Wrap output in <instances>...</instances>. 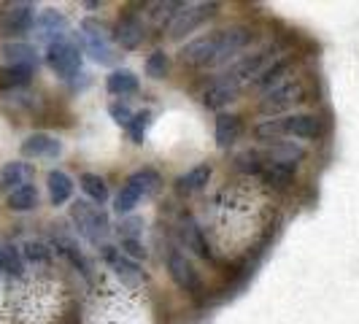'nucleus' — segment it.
<instances>
[{"instance_id": "obj_13", "label": "nucleus", "mask_w": 359, "mask_h": 324, "mask_svg": "<svg viewBox=\"0 0 359 324\" xmlns=\"http://www.w3.org/2000/svg\"><path fill=\"white\" fill-rule=\"evenodd\" d=\"M114 43L116 46H122L125 52H135L141 43L146 41V22L138 14H122V17L116 19V25H114Z\"/></svg>"}, {"instance_id": "obj_18", "label": "nucleus", "mask_w": 359, "mask_h": 324, "mask_svg": "<svg viewBox=\"0 0 359 324\" xmlns=\"http://www.w3.org/2000/svg\"><path fill=\"white\" fill-rule=\"evenodd\" d=\"M36 30L38 36L46 41V46L54 43V41H62V38H68V19L65 14H60V11H54V8H46V11H41L36 17Z\"/></svg>"}, {"instance_id": "obj_15", "label": "nucleus", "mask_w": 359, "mask_h": 324, "mask_svg": "<svg viewBox=\"0 0 359 324\" xmlns=\"http://www.w3.org/2000/svg\"><path fill=\"white\" fill-rule=\"evenodd\" d=\"M238 95H241V84L224 73V76L214 79V81H211V84L203 90L200 100H203V106H205V108L219 111V108L230 106L233 100H238Z\"/></svg>"}, {"instance_id": "obj_2", "label": "nucleus", "mask_w": 359, "mask_h": 324, "mask_svg": "<svg viewBox=\"0 0 359 324\" xmlns=\"http://www.w3.org/2000/svg\"><path fill=\"white\" fill-rule=\"evenodd\" d=\"M71 222L73 227H76V233L81 235L87 243H92V246H103L108 233H111V219H108V214L100 205L90 203V200H76L73 203Z\"/></svg>"}, {"instance_id": "obj_32", "label": "nucleus", "mask_w": 359, "mask_h": 324, "mask_svg": "<svg viewBox=\"0 0 359 324\" xmlns=\"http://www.w3.org/2000/svg\"><path fill=\"white\" fill-rule=\"evenodd\" d=\"M151 122H154V114H151V111H135L133 119H130V125L125 127L130 141H133V144H144Z\"/></svg>"}, {"instance_id": "obj_29", "label": "nucleus", "mask_w": 359, "mask_h": 324, "mask_svg": "<svg viewBox=\"0 0 359 324\" xmlns=\"http://www.w3.org/2000/svg\"><path fill=\"white\" fill-rule=\"evenodd\" d=\"M3 57L8 65H36L38 54L36 46L25 43V41H14V43H6L3 46Z\"/></svg>"}, {"instance_id": "obj_37", "label": "nucleus", "mask_w": 359, "mask_h": 324, "mask_svg": "<svg viewBox=\"0 0 359 324\" xmlns=\"http://www.w3.org/2000/svg\"><path fill=\"white\" fill-rule=\"evenodd\" d=\"M108 114H111V119H114V122H116L119 127H127V125H130V119H133V114H135V111L127 106L125 100H114V103L108 106Z\"/></svg>"}, {"instance_id": "obj_28", "label": "nucleus", "mask_w": 359, "mask_h": 324, "mask_svg": "<svg viewBox=\"0 0 359 324\" xmlns=\"http://www.w3.org/2000/svg\"><path fill=\"white\" fill-rule=\"evenodd\" d=\"M79 187H81V192L87 195V200L90 203H95V205H106L108 198H111V189H108V184L103 176H97V173H81L79 176Z\"/></svg>"}, {"instance_id": "obj_17", "label": "nucleus", "mask_w": 359, "mask_h": 324, "mask_svg": "<svg viewBox=\"0 0 359 324\" xmlns=\"http://www.w3.org/2000/svg\"><path fill=\"white\" fill-rule=\"evenodd\" d=\"M19 149L27 160H57L62 154V141L49 135V133H33L22 141Z\"/></svg>"}, {"instance_id": "obj_10", "label": "nucleus", "mask_w": 359, "mask_h": 324, "mask_svg": "<svg viewBox=\"0 0 359 324\" xmlns=\"http://www.w3.org/2000/svg\"><path fill=\"white\" fill-rule=\"evenodd\" d=\"M216 11H219L216 3H187L181 8L179 17L173 19V25L168 27V36L173 38V41H181L184 36L200 30L211 17H216Z\"/></svg>"}, {"instance_id": "obj_6", "label": "nucleus", "mask_w": 359, "mask_h": 324, "mask_svg": "<svg viewBox=\"0 0 359 324\" xmlns=\"http://www.w3.org/2000/svg\"><path fill=\"white\" fill-rule=\"evenodd\" d=\"M81 60L84 52L79 43H73L71 38H62V41H54L46 46V65L52 68L60 79H73L81 73Z\"/></svg>"}, {"instance_id": "obj_14", "label": "nucleus", "mask_w": 359, "mask_h": 324, "mask_svg": "<svg viewBox=\"0 0 359 324\" xmlns=\"http://www.w3.org/2000/svg\"><path fill=\"white\" fill-rule=\"evenodd\" d=\"M52 252H57L62 259H68L73 265V270H79L84 278H92V262L87 259V254L81 252V246H79V241L71 238L68 233H60V230H54L52 233Z\"/></svg>"}, {"instance_id": "obj_23", "label": "nucleus", "mask_w": 359, "mask_h": 324, "mask_svg": "<svg viewBox=\"0 0 359 324\" xmlns=\"http://www.w3.org/2000/svg\"><path fill=\"white\" fill-rule=\"evenodd\" d=\"M211 176H214L211 162H200V165L189 168L187 173H181L179 179H176V189H179L181 195H195V192H200L211 181Z\"/></svg>"}, {"instance_id": "obj_25", "label": "nucleus", "mask_w": 359, "mask_h": 324, "mask_svg": "<svg viewBox=\"0 0 359 324\" xmlns=\"http://www.w3.org/2000/svg\"><path fill=\"white\" fill-rule=\"evenodd\" d=\"M106 90L108 95L122 100L127 95H135V92L141 90V81H138V76L130 68H116V71H111L106 76Z\"/></svg>"}, {"instance_id": "obj_26", "label": "nucleus", "mask_w": 359, "mask_h": 324, "mask_svg": "<svg viewBox=\"0 0 359 324\" xmlns=\"http://www.w3.org/2000/svg\"><path fill=\"white\" fill-rule=\"evenodd\" d=\"M36 76V65H3L0 68V90H22L33 81Z\"/></svg>"}, {"instance_id": "obj_3", "label": "nucleus", "mask_w": 359, "mask_h": 324, "mask_svg": "<svg viewBox=\"0 0 359 324\" xmlns=\"http://www.w3.org/2000/svg\"><path fill=\"white\" fill-rule=\"evenodd\" d=\"M160 184V173L154 168H141L135 173H130L125 181V187L119 189V195L114 200V211L119 216H130L138 205L141 200L149 198Z\"/></svg>"}, {"instance_id": "obj_33", "label": "nucleus", "mask_w": 359, "mask_h": 324, "mask_svg": "<svg viewBox=\"0 0 359 324\" xmlns=\"http://www.w3.org/2000/svg\"><path fill=\"white\" fill-rule=\"evenodd\" d=\"M0 273H8V276H22L25 273V259L17 246L6 243L0 246Z\"/></svg>"}, {"instance_id": "obj_9", "label": "nucleus", "mask_w": 359, "mask_h": 324, "mask_svg": "<svg viewBox=\"0 0 359 324\" xmlns=\"http://www.w3.org/2000/svg\"><path fill=\"white\" fill-rule=\"evenodd\" d=\"M278 119V133L281 138H300V141H316L322 138L327 122L319 114H289V116H276Z\"/></svg>"}, {"instance_id": "obj_4", "label": "nucleus", "mask_w": 359, "mask_h": 324, "mask_svg": "<svg viewBox=\"0 0 359 324\" xmlns=\"http://www.w3.org/2000/svg\"><path fill=\"white\" fill-rule=\"evenodd\" d=\"M81 52L90 54L97 65H114L116 62V49H114V38L103 27V22L97 19H84L81 22Z\"/></svg>"}, {"instance_id": "obj_36", "label": "nucleus", "mask_w": 359, "mask_h": 324, "mask_svg": "<svg viewBox=\"0 0 359 324\" xmlns=\"http://www.w3.org/2000/svg\"><path fill=\"white\" fill-rule=\"evenodd\" d=\"M119 249H122L127 257H133L135 262L149 257V252H146V246H144V241H141V235H122V238H119Z\"/></svg>"}, {"instance_id": "obj_1", "label": "nucleus", "mask_w": 359, "mask_h": 324, "mask_svg": "<svg viewBox=\"0 0 359 324\" xmlns=\"http://www.w3.org/2000/svg\"><path fill=\"white\" fill-rule=\"evenodd\" d=\"M254 41V30L246 25H235L227 30H216L208 36H200L195 41H189L184 49L179 52L181 62L189 68H216L230 62L233 57L249 49V43Z\"/></svg>"}, {"instance_id": "obj_8", "label": "nucleus", "mask_w": 359, "mask_h": 324, "mask_svg": "<svg viewBox=\"0 0 359 324\" xmlns=\"http://www.w3.org/2000/svg\"><path fill=\"white\" fill-rule=\"evenodd\" d=\"M33 3H3L0 6V33L6 38H19L36 27Z\"/></svg>"}, {"instance_id": "obj_20", "label": "nucleus", "mask_w": 359, "mask_h": 324, "mask_svg": "<svg viewBox=\"0 0 359 324\" xmlns=\"http://www.w3.org/2000/svg\"><path fill=\"white\" fill-rule=\"evenodd\" d=\"M292 62H294V57L292 54H287V57H276L273 62H270L265 71L259 73L257 79L252 81V87L257 92H270L276 90L278 84H284V76L289 73V68H292Z\"/></svg>"}, {"instance_id": "obj_22", "label": "nucleus", "mask_w": 359, "mask_h": 324, "mask_svg": "<svg viewBox=\"0 0 359 324\" xmlns=\"http://www.w3.org/2000/svg\"><path fill=\"white\" fill-rule=\"evenodd\" d=\"M294 176H297L294 165H287V162H265V168L259 170L262 184H268L270 189H276V192H287L289 187L294 184Z\"/></svg>"}, {"instance_id": "obj_35", "label": "nucleus", "mask_w": 359, "mask_h": 324, "mask_svg": "<svg viewBox=\"0 0 359 324\" xmlns=\"http://www.w3.org/2000/svg\"><path fill=\"white\" fill-rule=\"evenodd\" d=\"M19 252H22V259L36 262V265H43V262H49V259H52V246H49V243H43V241H27Z\"/></svg>"}, {"instance_id": "obj_27", "label": "nucleus", "mask_w": 359, "mask_h": 324, "mask_svg": "<svg viewBox=\"0 0 359 324\" xmlns=\"http://www.w3.org/2000/svg\"><path fill=\"white\" fill-rule=\"evenodd\" d=\"M38 203H41V195H38L36 184H25V187L14 189L11 195H6V205H8V211H14V214L36 211Z\"/></svg>"}, {"instance_id": "obj_19", "label": "nucleus", "mask_w": 359, "mask_h": 324, "mask_svg": "<svg viewBox=\"0 0 359 324\" xmlns=\"http://www.w3.org/2000/svg\"><path fill=\"white\" fill-rule=\"evenodd\" d=\"M33 173H36V170H33L30 162H25V160L6 162V165L0 168V192H3V195H11L14 189L30 184Z\"/></svg>"}, {"instance_id": "obj_5", "label": "nucleus", "mask_w": 359, "mask_h": 324, "mask_svg": "<svg viewBox=\"0 0 359 324\" xmlns=\"http://www.w3.org/2000/svg\"><path fill=\"white\" fill-rule=\"evenodd\" d=\"M165 265H168L170 281H173L181 292H187V295L195 297V300L203 297V292H205L203 278H200L198 268L192 265V259L181 252V249H170V252H168V259H165Z\"/></svg>"}, {"instance_id": "obj_12", "label": "nucleus", "mask_w": 359, "mask_h": 324, "mask_svg": "<svg viewBox=\"0 0 359 324\" xmlns=\"http://www.w3.org/2000/svg\"><path fill=\"white\" fill-rule=\"evenodd\" d=\"M276 52H278V46L276 43H268V46H262V49H257V52H252V54H243L238 62H235L233 68L227 71V76L230 79H235L241 87L249 81L252 84L254 79L259 76V73L268 68L270 62L276 60Z\"/></svg>"}, {"instance_id": "obj_24", "label": "nucleus", "mask_w": 359, "mask_h": 324, "mask_svg": "<svg viewBox=\"0 0 359 324\" xmlns=\"http://www.w3.org/2000/svg\"><path fill=\"white\" fill-rule=\"evenodd\" d=\"M46 189H49V203L57 208V205L71 203L76 181H73L65 170H49V176H46Z\"/></svg>"}, {"instance_id": "obj_11", "label": "nucleus", "mask_w": 359, "mask_h": 324, "mask_svg": "<svg viewBox=\"0 0 359 324\" xmlns=\"http://www.w3.org/2000/svg\"><path fill=\"white\" fill-rule=\"evenodd\" d=\"M306 95H308V90L303 81H284V84H278L276 90L265 92V97L259 100V111L270 119V116H276V114H281V111H287V108L303 103Z\"/></svg>"}, {"instance_id": "obj_34", "label": "nucleus", "mask_w": 359, "mask_h": 324, "mask_svg": "<svg viewBox=\"0 0 359 324\" xmlns=\"http://www.w3.org/2000/svg\"><path fill=\"white\" fill-rule=\"evenodd\" d=\"M144 71H146V76H149V79H154V81H162V79L168 76V71H170V60H168V54L162 52V49L151 52L149 57H146Z\"/></svg>"}, {"instance_id": "obj_16", "label": "nucleus", "mask_w": 359, "mask_h": 324, "mask_svg": "<svg viewBox=\"0 0 359 324\" xmlns=\"http://www.w3.org/2000/svg\"><path fill=\"white\" fill-rule=\"evenodd\" d=\"M179 241L187 252H192L195 257L205 259V262H216L214 252H211V246H208V241L203 235V227H200L192 216H184L179 222Z\"/></svg>"}, {"instance_id": "obj_31", "label": "nucleus", "mask_w": 359, "mask_h": 324, "mask_svg": "<svg viewBox=\"0 0 359 324\" xmlns=\"http://www.w3.org/2000/svg\"><path fill=\"white\" fill-rule=\"evenodd\" d=\"M184 6H187V3H149V6H146V8H149L146 14H149V19H154L160 27H165V25L170 27L173 19L179 17Z\"/></svg>"}, {"instance_id": "obj_7", "label": "nucleus", "mask_w": 359, "mask_h": 324, "mask_svg": "<svg viewBox=\"0 0 359 324\" xmlns=\"http://www.w3.org/2000/svg\"><path fill=\"white\" fill-rule=\"evenodd\" d=\"M97 249H100V259L106 262V268L111 270L122 284L135 287V284H141V281L146 278L141 262H135L133 257H127L119 246H114V243H103V246H97Z\"/></svg>"}, {"instance_id": "obj_30", "label": "nucleus", "mask_w": 359, "mask_h": 324, "mask_svg": "<svg viewBox=\"0 0 359 324\" xmlns=\"http://www.w3.org/2000/svg\"><path fill=\"white\" fill-rule=\"evenodd\" d=\"M233 168L238 173H246V176H259V170L265 168V157L259 149H246V151H238L233 157Z\"/></svg>"}, {"instance_id": "obj_21", "label": "nucleus", "mask_w": 359, "mask_h": 324, "mask_svg": "<svg viewBox=\"0 0 359 324\" xmlns=\"http://www.w3.org/2000/svg\"><path fill=\"white\" fill-rule=\"evenodd\" d=\"M243 135V119L238 114H219L214 122V138L219 149H230Z\"/></svg>"}]
</instances>
